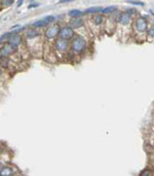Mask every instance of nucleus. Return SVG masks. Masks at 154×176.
Here are the masks:
<instances>
[{
    "label": "nucleus",
    "mask_w": 154,
    "mask_h": 176,
    "mask_svg": "<svg viewBox=\"0 0 154 176\" xmlns=\"http://www.w3.org/2000/svg\"><path fill=\"white\" fill-rule=\"evenodd\" d=\"M85 39L81 36H76L72 39L71 42V48L74 53H81L85 48Z\"/></svg>",
    "instance_id": "1"
},
{
    "label": "nucleus",
    "mask_w": 154,
    "mask_h": 176,
    "mask_svg": "<svg viewBox=\"0 0 154 176\" xmlns=\"http://www.w3.org/2000/svg\"><path fill=\"white\" fill-rule=\"evenodd\" d=\"M73 28L71 27H63L62 29H60V32H59V36L62 39H70V38L73 37Z\"/></svg>",
    "instance_id": "2"
},
{
    "label": "nucleus",
    "mask_w": 154,
    "mask_h": 176,
    "mask_svg": "<svg viewBox=\"0 0 154 176\" xmlns=\"http://www.w3.org/2000/svg\"><path fill=\"white\" fill-rule=\"evenodd\" d=\"M135 27L139 32H145L146 30H147V28H148V23H147V21L144 19V18L140 17V18H138V19L136 20Z\"/></svg>",
    "instance_id": "3"
},
{
    "label": "nucleus",
    "mask_w": 154,
    "mask_h": 176,
    "mask_svg": "<svg viewBox=\"0 0 154 176\" xmlns=\"http://www.w3.org/2000/svg\"><path fill=\"white\" fill-rule=\"evenodd\" d=\"M59 32H60V28H59L58 25H52L50 27H48L45 31V36L48 38V39H52V38H54L57 35H59Z\"/></svg>",
    "instance_id": "4"
},
{
    "label": "nucleus",
    "mask_w": 154,
    "mask_h": 176,
    "mask_svg": "<svg viewBox=\"0 0 154 176\" xmlns=\"http://www.w3.org/2000/svg\"><path fill=\"white\" fill-rule=\"evenodd\" d=\"M56 48L59 50V52H66L68 50V46H69V42L67 41V39H58L56 41Z\"/></svg>",
    "instance_id": "5"
},
{
    "label": "nucleus",
    "mask_w": 154,
    "mask_h": 176,
    "mask_svg": "<svg viewBox=\"0 0 154 176\" xmlns=\"http://www.w3.org/2000/svg\"><path fill=\"white\" fill-rule=\"evenodd\" d=\"M16 50L15 46H13L11 43L5 44L4 46L1 48V58H5V57L9 56L11 54H13V52Z\"/></svg>",
    "instance_id": "6"
},
{
    "label": "nucleus",
    "mask_w": 154,
    "mask_h": 176,
    "mask_svg": "<svg viewBox=\"0 0 154 176\" xmlns=\"http://www.w3.org/2000/svg\"><path fill=\"white\" fill-rule=\"evenodd\" d=\"M69 25L71 28H79L83 25V20L80 17L78 18H71L70 22H69Z\"/></svg>",
    "instance_id": "7"
},
{
    "label": "nucleus",
    "mask_w": 154,
    "mask_h": 176,
    "mask_svg": "<svg viewBox=\"0 0 154 176\" xmlns=\"http://www.w3.org/2000/svg\"><path fill=\"white\" fill-rule=\"evenodd\" d=\"M21 41H22V38L19 34H13L11 37L9 38L8 43H11V45L15 46V48H17V46H19L20 44H21Z\"/></svg>",
    "instance_id": "8"
},
{
    "label": "nucleus",
    "mask_w": 154,
    "mask_h": 176,
    "mask_svg": "<svg viewBox=\"0 0 154 176\" xmlns=\"http://www.w3.org/2000/svg\"><path fill=\"white\" fill-rule=\"evenodd\" d=\"M131 16L129 15V13H127L126 11L122 13L120 15V17H119V23H120L121 25H127V24H129V22H131Z\"/></svg>",
    "instance_id": "9"
},
{
    "label": "nucleus",
    "mask_w": 154,
    "mask_h": 176,
    "mask_svg": "<svg viewBox=\"0 0 154 176\" xmlns=\"http://www.w3.org/2000/svg\"><path fill=\"white\" fill-rule=\"evenodd\" d=\"M13 170L9 167H4L1 168V175L2 176H8V175H13Z\"/></svg>",
    "instance_id": "10"
},
{
    "label": "nucleus",
    "mask_w": 154,
    "mask_h": 176,
    "mask_svg": "<svg viewBox=\"0 0 154 176\" xmlns=\"http://www.w3.org/2000/svg\"><path fill=\"white\" fill-rule=\"evenodd\" d=\"M103 7H90V9H86L84 13H103Z\"/></svg>",
    "instance_id": "11"
},
{
    "label": "nucleus",
    "mask_w": 154,
    "mask_h": 176,
    "mask_svg": "<svg viewBox=\"0 0 154 176\" xmlns=\"http://www.w3.org/2000/svg\"><path fill=\"white\" fill-rule=\"evenodd\" d=\"M68 15H69V17H71V18H78L82 15V11H79V9H72V11H69Z\"/></svg>",
    "instance_id": "12"
},
{
    "label": "nucleus",
    "mask_w": 154,
    "mask_h": 176,
    "mask_svg": "<svg viewBox=\"0 0 154 176\" xmlns=\"http://www.w3.org/2000/svg\"><path fill=\"white\" fill-rule=\"evenodd\" d=\"M11 35H13V33H9V32H7V33H4L1 35V37H0V41L2 42H6V41H9V38L11 37Z\"/></svg>",
    "instance_id": "13"
},
{
    "label": "nucleus",
    "mask_w": 154,
    "mask_h": 176,
    "mask_svg": "<svg viewBox=\"0 0 154 176\" xmlns=\"http://www.w3.org/2000/svg\"><path fill=\"white\" fill-rule=\"evenodd\" d=\"M47 24H48L47 22L44 21V20H40V21L35 22V23L33 24V26L35 28H41V27H44V26H46Z\"/></svg>",
    "instance_id": "14"
},
{
    "label": "nucleus",
    "mask_w": 154,
    "mask_h": 176,
    "mask_svg": "<svg viewBox=\"0 0 154 176\" xmlns=\"http://www.w3.org/2000/svg\"><path fill=\"white\" fill-rule=\"evenodd\" d=\"M13 1H15V0H1V6L2 7L11 6L13 3Z\"/></svg>",
    "instance_id": "15"
},
{
    "label": "nucleus",
    "mask_w": 154,
    "mask_h": 176,
    "mask_svg": "<svg viewBox=\"0 0 154 176\" xmlns=\"http://www.w3.org/2000/svg\"><path fill=\"white\" fill-rule=\"evenodd\" d=\"M115 11H116V6H109L103 9V13H111Z\"/></svg>",
    "instance_id": "16"
},
{
    "label": "nucleus",
    "mask_w": 154,
    "mask_h": 176,
    "mask_svg": "<svg viewBox=\"0 0 154 176\" xmlns=\"http://www.w3.org/2000/svg\"><path fill=\"white\" fill-rule=\"evenodd\" d=\"M38 36V32L35 31V30H29V32L27 33V37L28 38H33Z\"/></svg>",
    "instance_id": "17"
},
{
    "label": "nucleus",
    "mask_w": 154,
    "mask_h": 176,
    "mask_svg": "<svg viewBox=\"0 0 154 176\" xmlns=\"http://www.w3.org/2000/svg\"><path fill=\"white\" fill-rule=\"evenodd\" d=\"M43 20H44V21H46L48 24H49V23H52V22L56 20V17H54V16H47V17H45Z\"/></svg>",
    "instance_id": "18"
},
{
    "label": "nucleus",
    "mask_w": 154,
    "mask_h": 176,
    "mask_svg": "<svg viewBox=\"0 0 154 176\" xmlns=\"http://www.w3.org/2000/svg\"><path fill=\"white\" fill-rule=\"evenodd\" d=\"M127 2L131 3V4L141 5V6H143V5H144V3H143V2H139V1H133V0H127Z\"/></svg>",
    "instance_id": "19"
},
{
    "label": "nucleus",
    "mask_w": 154,
    "mask_h": 176,
    "mask_svg": "<svg viewBox=\"0 0 154 176\" xmlns=\"http://www.w3.org/2000/svg\"><path fill=\"white\" fill-rule=\"evenodd\" d=\"M141 176H146V175H152V171H150V170H145V171H143L141 174H140Z\"/></svg>",
    "instance_id": "20"
},
{
    "label": "nucleus",
    "mask_w": 154,
    "mask_h": 176,
    "mask_svg": "<svg viewBox=\"0 0 154 176\" xmlns=\"http://www.w3.org/2000/svg\"><path fill=\"white\" fill-rule=\"evenodd\" d=\"M95 22L99 25V24L102 22V17H101V16H96V17H95Z\"/></svg>",
    "instance_id": "21"
},
{
    "label": "nucleus",
    "mask_w": 154,
    "mask_h": 176,
    "mask_svg": "<svg viewBox=\"0 0 154 176\" xmlns=\"http://www.w3.org/2000/svg\"><path fill=\"white\" fill-rule=\"evenodd\" d=\"M149 35L152 36V37H154V27H152L151 29L149 30Z\"/></svg>",
    "instance_id": "22"
},
{
    "label": "nucleus",
    "mask_w": 154,
    "mask_h": 176,
    "mask_svg": "<svg viewBox=\"0 0 154 176\" xmlns=\"http://www.w3.org/2000/svg\"><path fill=\"white\" fill-rule=\"evenodd\" d=\"M126 13L131 16V15H134V13H136V11H131V9H129V11H126Z\"/></svg>",
    "instance_id": "23"
},
{
    "label": "nucleus",
    "mask_w": 154,
    "mask_h": 176,
    "mask_svg": "<svg viewBox=\"0 0 154 176\" xmlns=\"http://www.w3.org/2000/svg\"><path fill=\"white\" fill-rule=\"evenodd\" d=\"M37 6H38V4H37V3H35V4L29 5V9H32V7H37Z\"/></svg>",
    "instance_id": "24"
},
{
    "label": "nucleus",
    "mask_w": 154,
    "mask_h": 176,
    "mask_svg": "<svg viewBox=\"0 0 154 176\" xmlns=\"http://www.w3.org/2000/svg\"><path fill=\"white\" fill-rule=\"evenodd\" d=\"M23 2H24V0H21L19 3H18V6H21L22 4H23Z\"/></svg>",
    "instance_id": "25"
},
{
    "label": "nucleus",
    "mask_w": 154,
    "mask_h": 176,
    "mask_svg": "<svg viewBox=\"0 0 154 176\" xmlns=\"http://www.w3.org/2000/svg\"><path fill=\"white\" fill-rule=\"evenodd\" d=\"M68 1H72V0H61L60 2L62 3V2H68Z\"/></svg>",
    "instance_id": "26"
},
{
    "label": "nucleus",
    "mask_w": 154,
    "mask_h": 176,
    "mask_svg": "<svg viewBox=\"0 0 154 176\" xmlns=\"http://www.w3.org/2000/svg\"><path fill=\"white\" fill-rule=\"evenodd\" d=\"M31 1H33V0H31Z\"/></svg>",
    "instance_id": "27"
}]
</instances>
